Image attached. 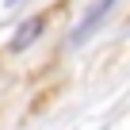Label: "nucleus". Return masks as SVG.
<instances>
[{
	"label": "nucleus",
	"mask_w": 130,
	"mask_h": 130,
	"mask_svg": "<svg viewBox=\"0 0 130 130\" xmlns=\"http://www.w3.org/2000/svg\"><path fill=\"white\" fill-rule=\"evenodd\" d=\"M42 23H46V19H42V15H35V19H31L27 27H19V35L12 38V50H23V46H31V42L38 38V31H42Z\"/></svg>",
	"instance_id": "nucleus-2"
},
{
	"label": "nucleus",
	"mask_w": 130,
	"mask_h": 130,
	"mask_svg": "<svg viewBox=\"0 0 130 130\" xmlns=\"http://www.w3.org/2000/svg\"><path fill=\"white\" fill-rule=\"evenodd\" d=\"M111 4H115V0H100V4H92V12H88V15H84V23H80V27H77V31H73V42H80V38H84V35H92V31H96V23H100V19H103V12H107V8H111Z\"/></svg>",
	"instance_id": "nucleus-1"
}]
</instances>
